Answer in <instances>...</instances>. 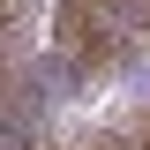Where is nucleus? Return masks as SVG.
Wrapping results in <instances>:
<instances>
[{"mask_svg":"<svg viewBox=\"0 0 150 150\" xmlns=\"http://www.w3.org/2000/svg\"><path fill=\"white\" fill-rule=\"evenodd\" d=\"M0 23H8V0H0Z\"/></svg>","mask_w":150,"mask_h":150,"instance_id":"f257e3e1","label":"nucleus"}]
</instances>
